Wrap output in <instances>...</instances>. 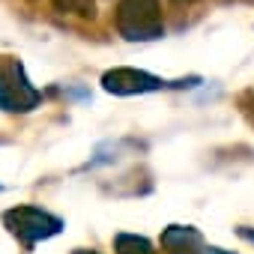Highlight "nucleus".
<instances>
[{
  "label": "nucleus",
  "mask_w": 254,
  "mask_h": 254,
  "mask_svg": "<svg viewBox=\"0 0 254 254\" xmlns=\"http://www.w3.org/2000/svg\"><path fill=\"white\" fill-rule=\"evenodd\" d=\"M39 90L30 87L24 66L15 57H0V108L3 111H33L39 105Z\"/></svg>",
  "instance_id": "1"
},
{
  "label": "nucleus",
  "mask_w": 254,
  "mask_h": 254,
  "mask_svg": "<svg viewBox=\"0 0 254 254\" xmlns=\"http://www.w3.org/2000/svg\"><path fill=\"white\" fill-rule=\"evenodd\" d=\"M3 224L12 236H18L24 245H36L39 239H48L63 230V221L39 206H15L3 212Z\"/></svg>",
  "instance_id": "2"
},
{
  "label": "nucleus",
  "mask_w": 254,
  "mask_h": 254,
  "mask_svg": "<svg viewBox=\"0 0 254 254\" xmlns=\"http://www.w3.org/2000/svg\"><path fill=\"white\" fill-rule=\"evenodd\" d=\"M117 24L126 39H156L162 36L159 3L156 0H123Z\"/></svg>",
  "instance_id": "3"
},
{
  "label": "nucleus",
  "mask_w": 254,
  "mask_h": 254,
  "mask_svg": "<svg viewBox=\"0 0 254 254\" xmlns=\"http://www.w3.org/2000/svg\"><path fill=\"white\" fill-rule=\"evenodd\" d=\"M102 84H105L108 93H117V96L153 93V90H165V87H168L162 78L147 75V72H135V69H114V72H105Z\"/></svg>",
  "instance_id": "4"
},
{
  "label": "nucleus",
  "mask_w": 254,
  "mask_h": 254,
  "mask_svg": "<svg viewBox=\"0 0 254 254\" xmlns=\"http://www.w3.org/2000/svg\"><path fill=\"white\" fill-rule=\"evenodd\" d=\"M114 248H117V254H156L150 239H144L138 233H117L114 236Z\"/></svg>",
  "instance_id": "5"
},
{
  "label": "nucleus",
  "mask_w": 254,
  "mask_h": 254,
  "mask_svg": "<svg viewBox=\"0 0 254 254\" xmlns=\"http://www.w3.org/2000/svg\"><path fill=\"white\" fill-rule=\"evenodd\" d=\"M203 254H230V251H224V248H215V245H206V248H203Z\"/></svg>",
  "instance_id": "6"
},
{
  "label": "nucleus",
  "mask_w": 254,
  "mask_h": 254,
  "mask_svg": "<svg viewBox=\"0 0 254 254\" xmlns=\"http://www.w3.org/2000/svg\"><path fill=\"white\" fill-rule=\"evenodd\" d=\"M75 254H93V251H75Z\"/></svg>",
  "instance_id": "7"
}]
</instances>
